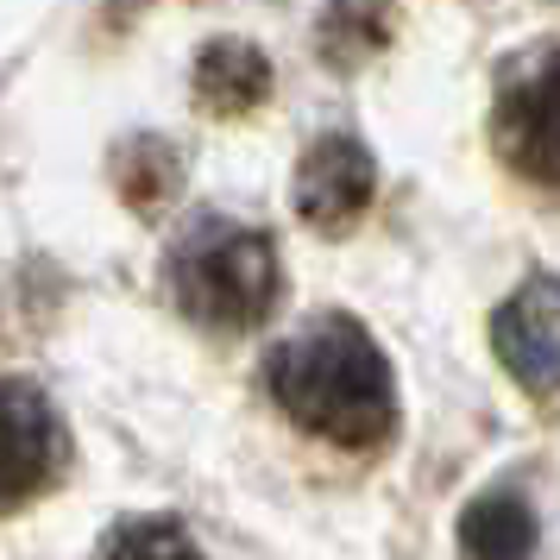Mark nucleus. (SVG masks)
<instances>
[{
	"label": "nucleus",
	"instance_id": "1",
	"mask_svg": "<svg viewBox=\"0 0 560 560\" xmlns=\"http://www.w3.org/2000/svg\"><path fill=\"white\" fill-rule=\"evenodd\" d=\"M265 378H271V397L283 404V416L334 447L372 454L397 434L390 359L353 315H322L303 334H290L271 353Z\"/></svg>",
	"mask_w": 560,
	"mask_h": 560
},
{
	"label": "nucleus",
	"instance_id": "10",
	"mask_svg": "<svg viewBox=\"0 0 560 560\" xmlns=\"http://www.w3.org/2000/svg\"><path fill=\"white\" fill-rule=\"evenodd\" d=\"M114 177H120V196H127L132 208H164L171 196H177V152L164 145V139H132V145H120V158H114Z\"/></svg>",
	"mask_w": 560,
	"mask_h": 560
},
{
	"label": "nucleus",
	"instance_id": "11",
	"mask_svg": "<svg viewBox=\"0 0 560 560\" xmlns=\"http://www.w3.org/2000/svg\"><path fill=\"white\" fill-rule=\"evenodd\" d=\"M95 560H208V555L189 541L183 523H171V516H132V523H120V529L95 548Z\"/></svg>",
	"mask_w": 560,
	"mask_h": 560
},
{
	"label": "nucleus",
	"instance_id": "9",
	"mask_svg": "<svg viewBox=\"0 0 560 560\" xmlns=\"http://www.w3.org/2000/svg\"><path fill=\"white\" fill-rule=\"evenodd\" d=\"M384 38H390V0H334L328 20H322V51L340 70L365 63Z\"/></svg>",
	"mask_w": 560,
	"mask_h": 560
},
{
	"label": "nucleus",
	"instance_id": "4",
	"mask_svg": "<svg viewBox=\"0 0 560 560\" xmlns=\"http://www.w3.org/2000/svg\"><path fill=\"white\" fill-rule=\"evenodd\" d=\"M491 353L529 397H560V278L529 271L491 308Z\"/></svg>",
	"mask_w": 560,
	"mask_h": 560
},
{
	"label": "nucleus",
	"instance_id": "5",
	"mask_svg": "<svg viewBox=\"0 0 560 560\" xmlns=\"http://www.w3.org/2000/svg\"><path fill=\"white\" fill-rule=\"evenodd\" d=\"M57 459H63V429L51 397L26 378H0V510L45 491Z\"/></svg>",
	"mask_w": 560,
	"mask_h": 560
},
{
	"label": "nucleus",
	"instance_id": "8",
	"mask_svg": "<svg viewBox=\"0 0 560 560\" xmlns=\"http://www.w3.org/2000/svg\"><path fill=\"white\" fill-rule=\"evenodd\" d=\"M196 95H202L208 114H246L271 95V63L246 38H214L196 57Z\"/></svg>",
	"mask_w": 560,
	"mask_h": 560
},
{
	"label": "nucleus",
	"instance_id": "6",
	"mask_svg": "<svg viewBox=\"0 0 560 560\" xmlns=\"http://www.w3.org/2000/svg\"><path fill=\"white\" fill-rule=\"evenodd\" d=\"M372 189H378V164L372 152L347 139V132H328V139H315L296 164V214H303L308 228L322 233H347L372 208Z\"/></svg>",
	"mask_w": 560,
	"mask_h": 560
},
{
	"label": "nucleus",
	"instance_id": "2",
	"mask_svg": "<svg viewBox=\"0 0 560 560\" xmlns=\"http://www.w3.org/2000/svg\"><path fill=\"white\" fill-rule=\"evenodd\" d=\"M171 290L208 328H258L283 290L278 246L258 228L202 221L171 258Z\"/></svg>",
	"mask_w": 560,
	"mask_h": 560
},
{
	"label": "nucleus",
	"instance_id": "3",
	"mask_svg": "<svg viewBox=\"0 0 560 560\" xmlns=\"http://www.w3.org/2000/svg\"><path fill=\"white\" fill-rule=\"evenodd\" d=\"M491 139L516 177L560 189V45H535L504 63Z\"/></svg>",
	"mask_w": 560,
	"mask_h": 560
},
{
	"label": "nucleus",
	"instance_id": "7",
	"mask_svg": "<svg viewBox=\"0 0 560 560\" xmlns=\"http://www.w3.org/2000/svg\"><path fill=\"white\" fill-rule=\"evenodd\" d=\"M535 541L541 523L516 491H485L459 510V560H529Z\"/></svg>",
	"mask_w": 560,
	"mask_h": 560
}]
</instances>
